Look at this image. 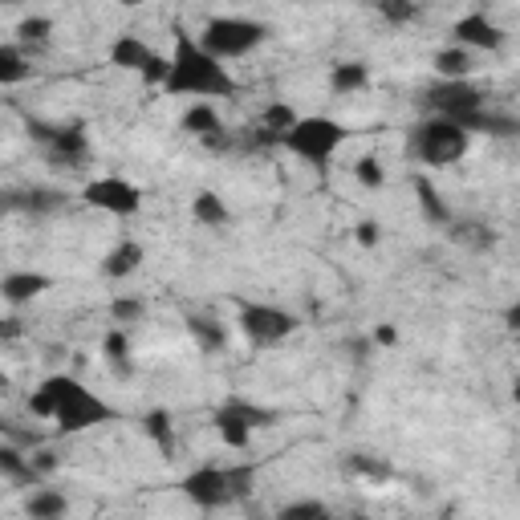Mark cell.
Masks as SVG:
<instances>
[{
	"label": "cell",
	"mask_w": 520,
	"mask_h": 520,
	"mask_svg": "<svg viewBox=\"0 0 520 520\" xmlns=\"http://www.w3.org/2000/svg\"><path fill=\"white\" fill-rule=\"evenodd\" d=\"M468 143H472V135L451 118H427L423 126H415V159L427 167L460 163L468 155Z\"/></svg>",
	"instance_id": "3"
},
{
	"label": "cell",
	"mask_w": 520,
	"mask_h": 520,
	"mask_svg": "<svg viewBox=\"0 0 520 520\" xmlns=\"http://www.w3.org/2000/svg\"><path fill=\"white\" fill-rule=\"evenodd\" d=\"M106 358H110V366L118 370V374H130V338H126V330H110L106 334Z\"/></svg>",
	"instance_id": "29"
},
{
	"label": "cell",
	"mask_w": 520,
	"mask_h": 520,
	"mask_svg": "<svg viewBox=\"0 0 520 520\" xmlns=\"http://www.w3.org/2000/svg\"><path fill=\"white\" fill-rule=\"evenodd\" d=\"M33 74V65L21 45H0V86H17Z\"/></svg>",
	"instance_id": "24"
},
{
	"label": "cell",
	"mask_w": 520,
	"mask_h": 520,
	"mask_svg": "<svg viewBox=\"0 0 520 520\" xmlns=\"http://www.w3.org/2000/svg\"><path fill=\"white\" fill-rule=\"evenodd\" d=\"M110 317H114L118 330H126V325H135L143 317V301L139 297H114L110 301Z\"/></svg>",
	"instance_id": "30"
},
{
	"label": "cell",
	"mask_w": 520,
	"mask_h": 520,
	"mask_svg": "<svg viewBox=\"0 0 520 520\" xmlns=\"http://www.w3.org/2000/svg\"><path fill=\"white\" fill-rule=\"evenodd\" d=\"M512 399H516V403H520V382H516V386H512Z\"/></svg>",
	"instance_id": "38"
},
{
	"label": "cell",
	"mask_w": 520,
	"mask_h": 520,
	"mask_svg": "<svg viewBox=\"0 0 520 520\" xmlns=\"http://www.w3.org/2000/svg\"><path fill=\"white\" fill-rule=\"evenodd\" d=\"M49 277L45 273H33V269H21V273H9L5 281H0V297H5V305H29L37 301L41 293H49Z\"/></svg>",
	"instance_id": "14"
},
{
	"label": "cell",
	"mask_w": 520,
	"mask_h": 520,
	"mask_svg": "<svg viewBox=\"0 0 520 520\" xmlns=\"http://www.w3.org/2000/svg\"><path fill=\"white\" fill-rule=\"evenodd\" d=\"M415 200H419V212H423L431 224H451V208L443 204V195L435 191V183H431V179L415 175Z\"/></svg>",
	"instance_id": "23"
},
{
	"label": "cell",
	"mask_w": 520,
	"mask_h": 520,
	"mask_svg": "<svg viewBox=\"0 0 520 520\" xmlns=\"http://www.w3.org/2000/svg\"><path fill=\"white\" fill-rule=\"evenodd\" d=\"M277 520H334L330 504H321V500H293L277 512Z\"/></svg>",
	"instance_id": "27"
},
{
	"label": "cell",
	"mask_w": 520,
	"mask_h": 520,
	"mask_svg": "<svg viewBox=\"0 0 520 520\" xmlns=\"http://www.w3.org/2000/svg\"><path fill=\"white\" fill-rule=\"evenodd\" d=\"M82 200L106 216H135L143 208V191L122 175H102V179H90L82 187Z\"/></svg>",
	"instance_id": "6"
},
{
	"label": "cell",
	"mask_w": 520,
	"mask_h": 520,
	"mask_svg": "<svg viewBox=\"0 0 520 520\" xmlns=\"http://www.w3.org/2000/svg\"><path fill=\"white\" fill-rule=\"evenodd\" d=\"M346 135L350 130L338 122V118H325V114H305L289 135L281 139L297 159H305V163H313V167H325L338 151H342V143H346Z\"/></svg>",
	"instance_id": "2"
},
{
	"label": "cell",
	"mask_w": 520,
	"mask_h": 520,
	"mask_svg": "<svg viewBox=\"0 0 520 520\" xmlns=\"http://www.w3.org/2000/svg\"><path fill=\"white\" fill-rule=\"evenodd\" d=\"M13 208H25V212H57L65 204V195L61 191H49V187H33V191H21L9 200Z\"/></svg>",
	"instance_id": "25"
},
{
	"label": "cell",
	"mask_w": 520,
	"mask_h": 520,
	"mask_svg": "<svg viewBox=\"0 0 520 520\" xmlns=\"http://www.w3.org/2000/svg\"><path fill=\"white\" fill-rule=\"evenodd\" d=\"M504 325H508V330L520 338V301H512L508 309H504Z\"/></svg>",
	"instance_id": "35"
},
{
	"label": "cell",
	"mask_w": 520,
	"mask_h": 520,
	"mask_svg": "<svg viewBox=\"0 0 520 520\" xmlns=\"http://www.w3.org/2000/svg\"><path fill=\"white\" fill-rule=\"evenodd\" d=\"M269 37V29L260 21H248V17H212L200 33V45L216 57V61H236V57H248L260 41Z\"/></svg>",
	"instance_id": "4"
},
{
	"label": "cell",
	"mask_w": 520,
	"mask_h": 520,
	"mask_svg": "<svg viewBox=\"0 0 520 520\" xmlns=\"http://www.w3.org/2000/svg\"><path fill=\"white\" fill-rule=\"evenodd\" d=\"M378 13H382L390 25H403V21H411L419 9H415V5H378Z\"/></svg>",
	"instance_id": "33"
},
{
	"label": "cell",
	"mask_w": 520,
	"mask_h": 520,
	"mask_svg": "<svg viewBox=\"0 0 520 520\" xmlns=\"http://www.w3.org/2000/svg\"><path fill=\"white\" fill-rule=\"evenodd\" d=\"M167 94L208 102V98H232L236 78L228 74V65L216 61L187 29H175V49H171V74H167Z\"/></svg>",
	"instance_id": "1"
},
{
	"label": "cell",
	"mask_w": 520,
	"mask_h": 520,
	"mask_svg": "<svg viewBox=\"0 0 520 520\" xmlns=\"http://www.w3.org/2000/svg\"><path fill=\"white\" fill-rule=\"evenodd\" d=\"M240 334L252 342V346H260V350H269V346H277V342H285L293 330H297V317L293 313H285V309H277V305H260V301H244L240 305Z\"/></svg>",
	"instance_id": "5"
},
{
	"label": "cell",
	"mask_w": 520,
	"mask_h": 520,
	"mask_svg": "<svg viewBox=\"0 0 520 520\" xmlns=\"http://www.w3.org/2000/svg\"><path fill=\"white\" fill-rule=\"evenodd\" d=\"M183 492L191 504L200 508H224V504H236V492H232V480H228V468H200L183 480Z\"/></svg>",
	"instance_id": "10"
},
{
	"label": "cell",
	"mask_w": 520,
	"mask_h": 520,
	"mask_svg": "<svg viewBox=\"0 0 520 520\" xmlns=\"http://www.w3.org/2000/svg\"><path fill=\"white\" fill-rule=\"evenodd\" d=\"M366 86H370V70L362 61H338L330 70V90L334 94H358Z\"/></svg>",
	"instance_id": "21"
},
{
	"label": "cell",
	"mask_w": 520,
	"mask_h": 520,
	"mask_svg": "<svg viewBox=\"0 0 520 520\" xmlns=\"http://www.w3.org/2000/svg\"><path fill=\"white\" fill-rule=\"evenodd\" d=\"M516 342H520V338H516Z\"/></svg>",
	"instance_id": "39"
},
{
	"label": "cell",
	"mask_w": 520,
	"mask_h": 520,
	"mask_svg": "<svg viewBox=\"0 0 520 520\" xmlns=\"http://www.w3.org/2000/svg\"><path fill=\"white\" fill-rule=\"evenodd\" d=\"M187 330H191V338L200 342L204 350H220L224 346V325L212 321V317H187Z\"/></svg>",
	"instance_id": "26"
},
{
	"label": "cell",
	"mask_w": 520,
	"mask_h": 520,
	"mask_svg": "<svg viewBox=\"0 0 520 520\" xmlns=\"http://www.w3.org/2000/svg\"><path fill=\"white\" fill-rule=\"evenodd\" d=\"M139 269H143V244H139V240L114 244V248L106 252V260H102V273H106L110 281H126L130 273H139Z\"/></svg>",
	"instance_id": "15"
},
{
	"label": "cell",
	"mask_w": 520,
	"mask_h": 520,
	"mask_svg": "<svg viewBox=\"0 0 520 520\" xmlns=\"http://www.w3.org/2000/svg\"><path fill=\"white\" fill-rule=\"evenodd\" d=\"M29 135L45 143L49 159L57 167H82L90 159V139L82 126H49V122H29Z\"/></svg>",
	"instance_id": "7"
},
{
	"label": "cell",
	"mask_w": 520,
	"mask_h": 520,
	"mask_svg": "<svg viewBox=\"0 0 520 520\" xmlns=\"http://www.w3.org/2000/svg\"><path fill=\"white\" fill-rule=\"evenodd\" d=\"M29 520H61L65 512H70V496L57 492V488H37L25 504Z\"/></svg>",
	"instance_id": "20"
},
{
	"label": "cell",
	"mask_w": 520,
	"mask_h": 520,
	"mask_svg": "<svg viewBox=\"0 0 520 520\" xmlns=\"http://www.w3.org/2000/svg\"><path fill=\"white\" fill-rule=\"evenodd\" d=\"M155 49L143 41V37H135V33H122L114 45H110V61L118 65V70H130V74H147L151 70V65H155Z\"/></svg>",
	"instance_id": "13"
},
{
	"label": "cell",
	"mask_w": 520,
	"mask_h": 520,
	"mask_svg": "<svg viewBox=\"0 0 520 520\" xmlns=\"http://www.w3.org/2000/svg\"><path fill=\"white\" fill-rule=\"evenodd\" d=\"M13 338H17V321L9 317V321H5V342H13Z\"/></svg>",
	"instance_id": "37"
},
{
	"label": "cell",
	"mask_w": 520,
	"mask_h": 520,
	"mask_svg": "<svg viewBox=\"0 0 520 520\" xmlns=\"http://www.w3.org/2000/svg\"><path fill=\"white\" fill-rule=\"evenodd\" d=\"M183 130H187V135H195V139L220 143V135H224V122H220V114H216V106H212V102H191V106H187V114H183Z\"/></svg>",
	"instance_id": "16"
},
{
	"label": "cell",
	"mask_w": 520,
	"mask_h": 520,
	"mask_svg": "<svg viewBox=\"0 0 520 520\" xmlns=\"http://www.w3.org/2000/svg\"><path fill=\"white\" fill-rule=\"evenodd\" d=\"M427 106L435 110V118L464 122V118H472V114L484 110V94L472 82H435L427 90Z\"/></svg>",
	"instance_id": "9"
},
{
	"label": "cell",
	"mask_w": 520,
	"mask_h": 520,
	"mask_svg": "<svg viewBox=\"0 0 520 520\" xmlns=\"http://www.w3.org/2000/svg\"><path fill=\"white\" fill-rule=\"evenodd\" d=\"M354 236H358V244L374 248V244H378V224H374V220H362V224L354 228Z\"/></svg>",
	"instance_id": "34"
},
{
	"label": "cell",
	"mask_w": 520,
	"mask_h": 520,
	"mask_svg": "<svg viewBox=\"0 0 520 520\" xmlns=\"http://www.w3.org/2000/svg\"><path fill=\"white\" fill-rule=\"evenodd\" d=\"M74 386H78V378L74 374H49L33 395H29V411L37 415V419H57V411L65 407V399L74 395Z\"/></svg>",
	"instance_id": "12"
},
{
	"label": "cell",
	"mask_w": 520,
	"mask_h": 520,
	"mask_svg": "<svg viewBox=\"0 0 520 520\" xmlns=\"http://www.w3.org/2000/svg\"><path fill=\"white\" fill-rule=\"evenodd\" d=\"M451 45H464L468 53H472V49L496 53V49L504 45V29H500L488 13H464L460 21L451 25Z\"/></svg>",
	"instance_id": "11"
},
{
	"label": "cell",
	"mask_w": 520,
	"mask_h": 520,
	"mask_svg": "<svg viewBox=\"0 0 520 520\" xmlns=\"http://www.w3.org/2000/svg\"><path fill=\"white\" fill-rule=\"evenodd\" d=\"M114 419V407L110 403H102L94 390H86L82 382L74 386V395L65 399V407L57 411V431H65V435H78V431H90V427H102V423H110Z\"/></svg>",
	"instance_id": "8"
},
{
	"label": "cell",
	"mask_w": 520,
	"mask_h": 520,
	"mask_svg": "<svg viewBox=\"0 0 520 520\" xmlns=\"http://www.w3.org/2000/svg\"><path fill=\"white\" fill-rule=\"evenodd\" d=\"M374 338H378L382 346H395V342H399V334H395V325H378V330H374Z\"/></svg>",
	"instance_id": "36"
},
{
	"label": "cell",
	"mask_w": 520,
	"mask_h": 520,
	"mask_svg": "<svg viewBox=\"0 0 520 520\" xmlns=\"http://www.w3.org/2000/svg\"><path fill=\"white\" fill-rule=\"evenodd\" d=\"M216 431H220V439L228 447H248V439H252V423L244 419V411L236 403H228V407L216 411Z\"/></svg>",
	"instance_id": "19"
},
{
	"label": "cell",
	"mask_w": 520,
	"mask_h": 520,
	"mask_svg": "<svg viewBox=\"0 0 520 520\" xmlns=\"http://www.w3.org/2000/svg\"><path fill=\"white\" fill-rule=\"evenodd\" d=\"M191 216H195V224L200 228H228L232 224V212H228V204L220 200L216 191H200L191 200Z\"/></svg>",
	"instance_id": "18"
},
{
	"label": "cell",
	"mask_w": 520,
	"mask_h": 520,
	"mask_svg": "<svg viewBox=\"0 0 520 520\" xmlns=\"http://www.w3.org/2000/svg\"><path fill=\"white\" fill-rule=\"evenodd\" d=\"M472 53L464 49V45H443L439 53H435V74H439V82H468V74H472Z\"/></svg>",
	"instance_id": "17"
},
{
	"label": "cell",
	"mask_w": 520,
	"mask_h": 520,
	"mask_svg": "<svg viewBox=\"0 0 520 520\" xmlns=\"http://www.w3.org/2000/svg\"><path fill=\"white\" fill-rule=\"evenodd\" d=\"M354 179H358L362 187H382V183H386V171H382V163H378L374 155H362V159L354 163Z\"/></svg>",
	"instance_id": "31"
},
{
	"label": "cell",
	"mask_w": 520,
	"mask_h": 520,
	"mask_svg": "<svg viewBox=\"0 0 520 520\" xmlns=\"http://www.w3.org/2000/svg\"><path fill=\"white\" fill-rule=\"evenodd\" d=\"M297 122H301V114H297L289 102H269L265 110H260V130H265V135H273V139H285Z\"/></svg>",
	"instance_id": "22"
},
{
	"label": "cell",
	"mask_w": 520,
	"mask_h": 520,
	"mask_svg": "<svg viewBox=\"0 0 520 520\" xmlns=\"http://www.w3.org/2000/svg\"><path fill=\"white\" fill-rule=\"evenodd\" d=\"M143 427H147V435L163 447V455L175 451V435H171V415H167V411H151V415L143 419Z\"/></svg>",
	"instance_id": "28"
},
{
	"label": "cell",
	"mask_w": 520,
	"mask_h": 520,
	"mask_svg": "<svg viewBox=\"0 0 520 520\" xmlns=\"http://www.w3.org/2000/svg\"><path fill=\"white\" fill-rule=\"evenodd\" d=\"M49 29H53V25H49L45 17H29V21H21V29H17V33H21L25 41H45V37H49Z\"/></svg>",
	"instance_id": "32"
}]
</instances>
